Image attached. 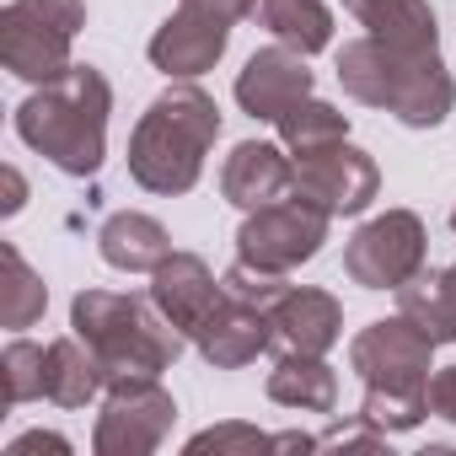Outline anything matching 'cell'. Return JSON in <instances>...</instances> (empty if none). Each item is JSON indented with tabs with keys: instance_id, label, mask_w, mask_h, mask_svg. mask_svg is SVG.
Instances as JSON below:
<instances>
[{
	"instance_id": "6da1fadb",
	"label": "cell",
	"mask_w": 456,
	"mask_h": 456,
	"mask_svg": "<svg viewBox=\"0 0 456 456\" xmlns=\"http://www.w3.org/2000/svg\"><path fill=\"white\" fill-rule=\"evenodd\" d=\"M338 86L354 102L403 118L408 129H435L456 108V81L440 65V49H403V44H387L370 33L344 44Z\"/></svg>"
},
{
	"instance_id": "7a4b0ae2",
	"label": "cell",
	"mask_w": 456,
	"mask_h": 456,
	"mask_svg": "<svg viewBox=\"0 0 456 456\" xmlns=\"http://www.w3.org/2000/svg\"><path fill=\"white\" fill-rule=\"evenodd\" d=\"M108 113H113V92L102 70L70 65L65 76L44 81V92H33L17 108V134L22 145L49 156L60 172L92 177L108 156Z\"/></svg>"
},
{
	"instance_id": "3957f363",
	"label": "cell",
	"mask_w": 456,
	"mask_h": 456,
	"mask_svg": "<svg viewBox=\"0 0 456 456\" xmlns=\"http://www.w3.org/2000/svg\"><path fill=\"white\" fill-rule=\"evenodd\" d=\"M220 134V108L204 86H167L129 134V177L151 193H188Z\"/></svg>"
},
{
	"instance_id": "277c9868",
	"label": "cell",
	"mask_w": 456,
	"mask_h": 456,
	"mask_svg": "<svg viewBox=\"0 0 456 456\" xmlns=\"http://www.w3.org/2000/svg\"><path fill=\"white\" fill-rule=\"evenodd\" d=\"M70 328L97 354L108 381L161 376L183 354V338H188L161 317L151 296H118V290H81L70 306Z\"/></svg>"
},
{
	"instance_id": "5b68a950",
	"label": "cell",
	"mask_w": 456,
	"mask_h": 456,
	"mask_svg": "<svg viewBox=\"0 0 456 456\" xmlns=\"http://www.w3.org/2000/svg\"><path fill=\"white\" fill-rule=\"evenodd\" d=\"M429 338L397 312L392 322H370L365 333H354L349 344V365L365 381V419L387 435L424 424L429 413Z\"/></svg>"
},
{
	"instance_id": "8992f818",
	"label": "cell",
	"mask_w": 456,
	"mask_h": 456,
	"mask_svg": "<svg viewBox=\"0 0 456 456\" xmlns=\"http://www.w3.org/2000/svg\"><path fill=\"white\" fill-rule=\"evenodd\" d=\"M86 28V0H12L0 12V60L22 81H54L70 70V44Z\"/></svg>"
},
{
	"instance_id": "52a82bcc",
	"label": "cell",
	"mask_w": 456,
	"mask_h": 456,
	"mask_svg": "<svg viewBox=\"0 0 456 456\" xmlns=\"http://www.w3.org/2000/svg\"><path fill=\"white\" fill-rule=\"evenodd\" d=\"M328 209L306 204L301 193H285L264 209H248L242 232H237V264L258 269V274H296L301 264H312L328 242Z\"/></svg>"
},
{
	"instance_id": "ba28073f",
	"label": "cell",
	"mask_w": 456,
	"mask_h": 456,
	"mask_svg": "<svg viewBox=\"0 0 456 456\" xmlns=\"http://www.w3.org/2000/svg\"><path fill=\"white\" fill-rule=\"evenodd\" d=\"M177 403L156 376H124L108 381L102 413H97V456H151L167 435H172Z\"/></svg>"
},
{
	"instance_id": "9c48e42d",
	"label": "cell",
	"mask_w": 456,
	"mask_h": 456,
	"mask_svg": "<svg viewBox=\"0 0 456 456\" xmlns=\"http://www.w3.org/2000/svg\"><path fill=\"white\" fill-rule=\"evenodd\" d=\"M424 269V220L413 209H387L365 220L344 248V274L365 290H397Z\"/></svg>"
},
{
	"instance_id": "30bf717a",
	"label": "cell",
	"mask_w": 456,
	"mask_h": 456,
	"mask_svg": "<svg viewBox=\"0 0 456 456\" xmlns=\"http://www.w3.org/2000/svg\"><path fill=\"white\" fill-rule=\"evenodd\" d=\"M290 193H301L306 204H317L328 215H360L381 193V172L360 145L333 140L322 151L296 156V188Z\"/></svg>"
},
{
	"instance_id": "8fae6325",
	"label": "cell",
	"mask_w": 456,
	"mask_h": 456,
	"mask_svg": "<svg viewBox=\"0 0 456 456\" xmlns=\"http://www.w3.org/2000/svg\"><path fill=\"white\" fill-rule=\"evenodd\" d=\"M312 97V70H306V54L274 44V49H258L242 76H237V102L248 118H264V124H280L296 102Z\"/></svg>"
},
{
	"instance_id": "7c38bea8",
	"label": "cell",
	"mask_w": 456,
	"mask_h": 456,
	"mask_svg": "<svg viewBox=\"0 0 456 456\" xmlns=\"http://www.w3.org/2000/svg\"><path fill=\"white\" fill-rule=\"evenodd\" d=\"M225 44H232V22H220L199 6H177L151 38V65L167 70L172 81H193V76L215 70Z\"/></svg>"
},
{
	"instance_id": "4fadbf2b",
	"label": "cell",
	"mask_w": 456,
	"mask_h": 456,
	"mask_svg": "<svg viewBox=\"0 0 456 456\" xmlns=\"http://www.w3.org/2000/svg\"><path fill=\"white\" fill-rule=\"evenodd\" d=\"M193 344H199V354H204L209 365L237 370V365L258 360V354L274 344L269 306H258V301H248V296H237V290H225L220 306H215V312L204 317V328L193 333Z\"/></svg>"
},
{
	"instance_id": "5bb4252c",
	"label": "cell",
	"mask_w": 456,
	"mask_h": 456,
	"mask_svg": "<svg viewBox=\"0 0 456 456\" xmlns=\"http://www.w3.org/2000/svg\"><path fill=\"white\" fill-rule=\"evenodd\" d=\"M269 322H274V344L285 354H328L344 338V312L328 290L312 285H285L269 301Z\"/></svg>"
},
{
	"instance_id": "9a60e30c",
	"label": "cell",
	"mask_w": 456,
	"mask_h": 456,
	"mask_svg": "<svg viewBox=\"0 0 456 456\" xmlns=\"http://www.w3.org/2000/svg\"><path fill=\"white\" fill-rule=\"evenodd\" d=\"M220 296H225V285H215L209 264L193 258V253H172V258L151 274V301H156L161 317H167L177 333H188V338L204 328V317L220 306Z\"/></svg>"
},
{
	"instance_id": "2e32d148",
	"label": "cell",
	"mask_w": 456,
	"mask_h": 456,
	"mask_svg": "<svg viewBox=\"0 0 456 456\" xmlns=\"http://www.w3.org/2000/svg\"><path fill=\"white\" fill-rule=\"evenodd\" d=\"M296 188V161L269 140H242L220 167V193L237 209H264Z\"/></svg>"
},
{
	"instance_id": "e0dca14e",
	"label": "cell",
	"mask_w": 456,
	"mask_h": 456,
	"mask_svg": "<svg viewBox=\"0 0 456 456\" xmlns=\"http://www.w3.org/2000/svg\"><path fill=\"white\" fill-rule=\"evenodd\" d=\"M97 248L113 269L124 274H156L167 258H172V237H167V225L140 215V209H118L108 215V225L97 232Z\"/></svg>"
},
{
	"instance_id": "ac0fdd59",
	"label": "cell",
	"mask_w": 456,
	"mask_h": 456,
	"mask_svg": "<svg viewBox=\"0 0 456 456\" xmlns=\"http://www.w3.org/2000/svg\"><path fill=\"white\" fill-rule=\"evenodd\" d=\"M397 312L440 349V344H456V264L451 269H435V274H413L408 285H397Z\"/></svg>"
},
{
	"instance_id": "d6986e66",
	"label": "cell",
	"mask_w": 456,
	"mask_h": 456,
	"mask_svg": "<svg viewBox=\"0 0 456 456\" xmlns=\"http://www.w3.org/2000/svg\"><path fill=\"white\" fill-rule=\"evenodd\" d=\"M108 387V370L97 365V354L70 333V338H54L44 349V397L60 403V408H86L97 392Z\"/></svg>"
},
{
	"instance_id": "ffe728a7",
	"label": "cell",
	"mask_w": 456,
	"mask_h": 456,
	"mask_svg": "<svg viewBox=\"0 0 456 456\" xmlns=\"http://www.w3.org/2000/svg\"><path fill=\"white\" fill-rule=\"evenodd\" d=\"M360 28H370V38L403 44V49H440V28L429 0H344Z\"/></svg>"
},
{
	"instance_id": "44dd1931",
	"label": "cell",
	"mask_w": 456,
	"mask_h": 456,
	"mask_svg": "<svg viewBox=\"0 0 456 456\" xmlns=\"http://www.w3.org/2000/svg\"><path fill=\"white\" fill-rule=\"evenodd\" d=\"M269 397L301 413H333L338 408V376L322 365V354H285L269 370Z\"/></svg>"
},
{
	"instance_id": "7402d4cb",
	"label": "cell",
	"mask_w": 456,
	"mask_h": 456,
	"mask_svg": "<svg viewBox=\"0 0 456 456\" xmlns=\"http://www.w3.org/2000/svg\"><path fill=\"white\" fill-rule=\"evenodd\" d=\"M253 17L296 54H317L333 44V12L322 0H258Z\"/></svg>"
},
{
	"instance_id": "603a6c76",
	"label": "cell",
	"mask_w": 456,
	"mask_h": 456,
	"mask_svg": "<svg viewBox=\"0 0 456 456\" xmlns=\"http://www.w3.org/2000/svg\"><path fill=\"white\" fill-rule=\"evenodd\" d=\"M0 269H6V285H0V322H6V328H33L44 317V306H49L44 280L28 269V258L12 242L0 248Z\"/></svg>"
},
{
	"instance_id": "cb8c5ba5",
	"label": "cell",
	"mask_w": 456,
	"mask_h": 456,
	"mask_svg": "<svg viewBox=\"0 0 456 456\" xmlns=\"http://www.w3.org/2000/svg\"><path fill=\"white\" fill-rule=\"evenodd\" d=\"M280 140H285L290 156L322 151V145H333V140H349V113H338V108L306 97V102H296V108L280 118Z\"/></svg>"
},
{
	"instance_id": "d4e9b609",
	"label": "cell",
	"mask_w": 456,
	"mask_h": 456,
	"mask_svg": "<svg viewBox=\"0 0 456 456\" xmlns=\"http://www.w3.org/2000/svg\"><path fill=\"white\" fill-rule=\"evenodd\" d=\"M44 349L33 338H12L6 354H0V392H6V408L44 397Z\"/></svg>"
},
{
	"instance_id": "484cf974",
	"label": "cell",
	"mask_w": 456,
	"mask_h": 456,
	"mask_svg": "<svg viewBox=\"0 0 456 456\" xmlns=\"http://www.w3.org/2000/svg\"><path fill=\"white\" fill-rule=\"evenodd\" d=\"M188 451L193 456H204V451H215V456H225V451H274V435H264V429H253V424H220V429H204V435H193L188 440Z\"/></svg>"
},
{
	"instance_id": "4316f807",
	"label": "cell",
	"mask_w": 456,
	"mask_h": 456,
	"mask_svg": "<svg viewBox=\"0 0 456 456\" xmlns=\"http://www.w3.org/2000/svg\"><path fill=\"white\" fill-rule=\"evenodd\" d=\"M317 440H322V445H344V451H381V445H387V429H376L365 413H354L349 424H328Z\"/></svg>"
},
{
	"instance_id": "83f0119b",
	"label": "cell",
	"mask_w": 456,
	"mask_h": 456,
	"mask_svg": "<svg viewBox=\"0 0 456 456\" xmlns=\"http://www.w3.org/2000/svg\"><path fill=\"white\" fill-rule=\"evenodd\" d=\"M429 413L445 419V424H456V365H445V370L429 376Z\"/></svg>"
},
{
	"instance_id": "f1b7e54d",
	"label": "cell",
	"mask_w": 456,
	"mask_h": 456,
	"mask_svg": "<svg viewBox=\"0 0 456 456\" xmlns=\"http://www.w3.org/2000/svg\"><path fill=\"white\" fill-rule=\"evenodd\" d=\"M183 6H199V12H209L220 22H242V17H253L258 0H183Z\"/></svg>"
},
{
	"instance_id": "f546056e",
	"label": "cell",
	"mask_w": 456,
	"mask_h": 456,
	"mask_svg": "<svg viewBox=\"0 0 456 456\" xmlns=\"http://www.w3.org/2000/svg\"><path fill=\"white\" fill-rule=\"evenodd\" d=\"M28 451H60V456H65V451H70V440H60V435H44V429H33V435H22V440H17V445L6 451V456H28Z\"/></svg>"
},
{
	"instance_id": "4dcf8cb0",
	"label": "cell",
	"mask_w": 456,
	"mask_h": 456,
	"mask_svg": "<svg viewBox=\"0 0 456 456\" xmlns=\"http://www.w3.org/2000/svg\"><path fill=\"white\" fill-rule=\"evenodd\" d=\"M6 193H12V199H6V215H17V209H22V177H17V172H6Z\"/></svg>"
},
{
	"instance_id": "1f68e13d",
	"label": "cell",
	"mask_w": 456,
	"mask_h": 456,
	"mask_svg": "<svg viewBox=\"0 0 456 456\" xmlns=\"http://www.w3.org/2000/svg\"><path fill=\"white\" fill-rule=\"evenodd\" d=\"M451 232H456V209H451Z\"/></svg>"
}]
</instances>
